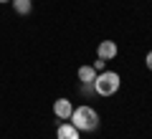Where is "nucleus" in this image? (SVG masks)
Segmentation results:
<instances>
[{
	"instance_id": "obj_5",
	"label": "nucleus",
	"mask_w": 152,
	"mask_h": 139,
	"mask_svg": "<svg viewBox=\"0 0 152 139\" xmlns=\"http://www.w3.org/2000/svg\"><path fill=\"white\" fill-rule=\"evenodd\" d=\"M79 79L84 81V86H94V79H96V68H94V66H81V68H79Z\"/></svg>"
},
{
	"instance_id": "obj_9",
	"label": "nucleus",
	"mask_w": 152,
	"mask_h": 139,
	"mask_svg": "<svg viewBox=\"0 0 152 139\" xmlns=\"http://www.w3.org/2000/svg\"><path fill=\"white\" fill-rule=\"evenodd\" d=\"M94 68H96V71H104V61H102V58H99V61H96V63H94Z\"/></svg>"
},
{
	"instance_id": "obj_3",
	"label": "nucleus",
	"mask_w": 152,
	"mask_h": 139,
	"mask_svg": "<svg viewBox=\"0 0 152 139\" xmlns=\"http://www.w3.org/2000/svg\"><path fill=\"white\" fill-rule=\"evenodd\" d=\"M117 43L114 41H102L99 43V48H96V53H99V58L102 61H109V58H114V56H117Z\"/></svg>"
},
{
	"instance_id": "obj_7",
	"label": "nucleus",
	"mask_w": 152,
	"mask_h": 139,
	"mask_svg": "<svg viewBox=\"0 0 152 139\" xmlns=\"http://www.w3.org/2000/svg\"><path fill=\"white\" fill-rule=\"evenodd\" d=\"M10 3H13V8H15V13H20V15H28V13L33 10L31 0H10Z\"/></svg>"
},
{
	"instance_id": "obj_2",
	"label": "nucleus",
	"mask_w": 152,
	"mask_h": 139,
	"mask_svg": "<svg viewBox=\"0 0 152 139\" xmlns=\"http://www.w3.org/2000/svg\"><path fill=\"white\" fill-rule=\"evenodd\" d=\"M119 74H114V71H102V74H96V79H94V91H96L99 96H112V94H117V89H119Z\"/></svg>"
},
{
	"instance_id": "obj_8",
	"label": "nucleus",
	"mask_w": 152,
	"mask_h": 139,
	"mask_svg": "<svg viewBox=\"0 0 152 139\" xmlns=\"http://www.w3.org/2000/svg\"><path fill=\"white\" fill-rule=\"evenodd\" d=\"M145 63H147V68L152 71V51H150V53H147V58H145Z\"/></svg>"
},
{
	"instance_id": "obj_6",
	"label": "nucleus",
	"mask_w": 152,
	"mask_h": 139,
	"mask_svg": "<svg viewBox=\"0 0 152 139\" xmlns=\"http://www.w3.org/2000/svg\"><path fill=\"white\" fill-rule=\"evenodd\" d=\"M56 137L58 139H79V129H76L74 124H61L58 132H56Z\"/></svg>"
},
{
	"instance_id": "obj_4",
	"label": "nucleus",
	"mask_w": 152,
	"mask_h": 139,
	"mask_svg": "<svg viewBox=\"0 0 152 139\" xmlns=\"http://www.w3.org/2000/svg\"><path fill=\"white\" fill-rule=\"evenodd\" d=\"M71 111H74V106H71V101H66V99H56V104H53V114H56L58 119H64V122H69Z\"/></svg>"
},
{
	"instance_id": "obj_10",
	"label": "nucleus",
	"mask_w": 152,
	"mask_h": 139,
	"mask_svg": "<svg viewBox=\"0 0 152 139\" xmlns=\"http://www.w3.org/2000/svg\"><path fill=\"white\" fill-rule=\"evenodd\" d=\"M0 3H8V0H0Z\"/></svg>"
},
{
	"instance_id": "obj_1",
	"label": "nucleus",
	"mask_w": 152,
	"mask_h": 139,
	"mask_svg": "<svg viewBox=\"0 0 152 139\" xmlns=\"http://www.w3.org/2000/svg\"><path fill=\"white\" fill-rule=\"evenodd\" d=\"M69 122L74 124L79 132H94V129L99 127V114L94 111L91 106H79V109L71 111Z\"/></svg>"
}]
</instances>
